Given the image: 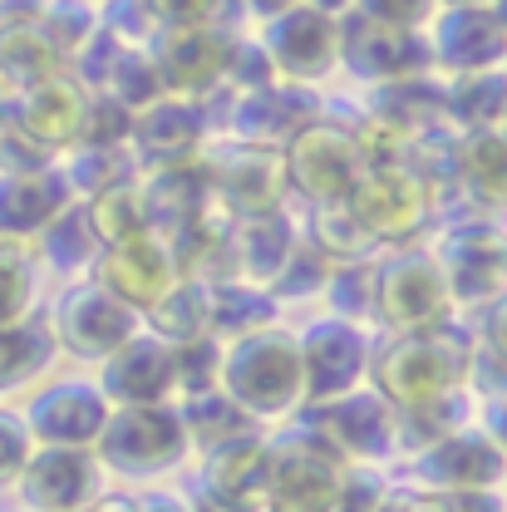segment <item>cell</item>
<instances>
[{
  "instance_id": "6da1fadb",
  "label": "cell",
  "mask_w": 507,
  "mask_h": 512,
  "mask_svg": "<svg viewBox=\"0 0 507 512\" xmlns=\"http://www.w3.org/2000/svg\"><path fill=\"white\" fill-rule=\"evenodd\" d=\"M217 389L247 414V419H276L291 404H301L306 384H301V345L296 335L261 325L237 335L222 350V370H217Z\"/></svg>"
},
{
  "instance_id": "7a4b0ae2",
  "label": "cell",
  "mask_w": 507,
  "mask_h": 512,
  "mask_svg": "<svg viewBox=\"0 0 507 512\" xmlns=\"http://www.w3.org/2000/svg\"><path fill=\"white\" fill-rule=\"evenodd\" d=\"M473 370V355L458 335L448 330H419V335H399L380 360H375V384L380 399L394 409H439L453 399Z\"/></svg>"
},
{
  "instance_id": "3957f363",
  "label": "cell",
  "mask_w": 507,
  "mask_h": 512,
  "mask_svg": "<svg viewBox=\"0 0 507 512\" xmlns=\"http://www.w3.org/2000/svg\"><path fill=\"white\" fill-rule=\"evenodd\" d=\"M281 168H286V183L301 188L311 202H345L355 192V183L370 173L365 143L350 128L316 124V119L286 138Z\"/></svg>"
},
{
  "instance_id": "277c9868",
  "label": "cell",
  "mask_w": 507,
  "mask_h": 512,
  "mask_svg": "<svg viewBox=\"0 0 507 512\" xmlns=\"http://www.w3.org/2000/svg\"><path fill=\"white\" fill-rule=\"evenodd\" d=\"M94 448L114 473L138 478V473L173 468L188 448V434H183L178 409H168V404H124V409H109Z\"/></svg>"
},
{
  "instance_id": "5b68a950",
  "label": "cell",
  "mask_w": 507,
  "mask_h": 512,
  "mask_svg": "<svg viewBox=\"0 0 507 512\" xmlns=\"http://www.w3.org/2000/svg\"><path fill=\"white\" fill-rule=\"evenodd\" d=\"M256 45L266 50L276 79H286V84H320L325 74L340 69V20L320 15L311 5H291V10L266 20Z\"/></svg>"
},
{
  "instance_id": "8992f818",
  "label": "cell",
  "mask_w": 507,
  "mask_h": 512,
  "mask_svg": "<svg viewBox=\"0 0 507 512\" xmlns=\"http://www.w3.org/2000/svg\"><path fill=\"white\" fill-rule=\"evenodd\" d=\"M375 311L404 335L444 330L448 311H453V291L444 281V266L419 252L394 256L375 276Z\"/></svg>"
},
{
  "instance_id": "52a82bcc",
  "label": "cell",
  "mask_w": 507,
  "mask_h": 512,
  "mask_svg": "<svg viewBox=\"0 0 507 512\" xmlns=\"http://www.w3.org/2000/svg\"><path fill=\"white\" fill-rule=\"evenodd\" d=\"M138 311H128L119 296H109L99 281L69 286L55 306V345H64L79 360H109L119 345L138 335Z\"/></svg>"
},
{
  "instance_id": "ba28073f",
  "label": "cell",
  "mask_w": 507,
  "mask_h": 512,
  "mask_svg": "<svg viewBox=\"0 0 507 512\" xmlns=\"http://www.w3.org/2000/svg\"><path fill=\"white\" fill-rule=\"evenodd\" d=\"M340 64L350 74H360L365 84H399L429 69V40L424 30H394L365 15H345L340 20Z\"/></svg>"
},
{
  "instance_id": "9c48e42d",
  "label": "cell",
  "mask_w": 507,
  "mask_h": 512,
  "mask_svg": "<svg viewBox=\"0 0 507 512\" xmlns=\"http://www.w3.org/2000/svg\"><path fill=\"white\" fill-rule=\"evenodd\" d=\"M345 207L375 242H404L429 217V183L409 168H370L345 197Z\"/></svg>"
},
{
  "instance_id": "30bf717a",
  "label": "cell",
  "mask_w": 507,
  "mask_h": 512,
  "mask_svg": "<svg viewBox=\"0 0 507 512\" xmlns=\"http://www.w3.org/2000/svg\"><path fill=\"white\" fill-rule=\"evenodd\" d=\"M232 35H222L217 25H168L153 64L163 74V89L178 99H202L207 89H217L227 79V60H232Z\"/></svg>"
},
{
  "instance_id": "8fae6325",
  "label": "cell",
  "mask_w": 507,
  "mask_h": 512,
  "mask_svg": "<svg viewBox=\"0 0 507 512\" xmlns=\"http://www.w3.org/2000/svg\"><path fill=\"white\" fill-rule=\"evenodd\" d=\"M109 409H114V404L104 399L99 380H60V384H50V389H40V394L30 399V409H20V414H25L35 444L94 448L104 419H109Z\"/></svg>"
},
{
  "instance_id": "7c38bea8",
  "label": "cell",
  "mask_w": 507,
  "mask_h": 512,
  "mask_svg": "<svg viewBox=\"0 0 507 512\" xmlns=\"http://www.w3.org/2000/svg\"><path fill=\"white\" fill-rule=\"evenodd\" d=\"M301 345V394L311 404H330L340 394H350L360 375H365V360H370V345L360 335V325L350 320H320L306 335H296Z\"/></svg>"
},
{
  "instance_id": "4fadbf2b",
  "label": "cell",
  "mask_w": 507,
  "mask_h": 512,
  "mask_svg": "<svg viewBox=\"0 0 507 512\" xmlns=\"http://www.w3.org/2000/svg\"><path fill=\"white\" fill-rule=\"evenodd\" d=\"M94 281L119 296L128 311H148L173 281H178V256L168 252L153 232L119 242V247H99L94 256Z\"/></svg>"
},
{
  "instance_id": "5bb4252c",
  "label": "cell",
  "mask_w": 507,
  "mask_h": 512,
  "mask_svg": "<svg viewBox=\"0 0 507 512\" xmlns=\"http://www.w3.org/2000/svg\"><path fill=\"white\" fill-rule=\"evenodd\" d=\"M20 493L35 512H84L99 498V463L89 448H50L35 444Z\"/></svg>"
},
{
  "instance_id": "9a60e30c",
  "label": "cell",
  "mask_w": 507,
  "mask_h": 512,
  "mask_svg": "<svg viewBox=\"0 0 507 512\" xmlns=\"http://www.w3.org/2000/svg\"><path fill=\"white\" fill-rule=\"evenodd\" d=\"M429 60L444 64L448 74H483V69H503L507 60V35L493 20V10H439L429 25Z\"/></svg>"
},
{
  "instance_id": "2e32d148",
  "label": "cell",
  "mask_w": 507,
  "mask_h": 512,
  "mask_svg": "<svg viewBox=\"0 0 507 512\" xmlns=\"http://www.w3.org/2000/svg\"><path fill=\"white\" fill-rule=\"evenodd\" d=\"M84 114H89V94L74 74H55L25 94H15V114H10V128L20 138H30L35 148L55 153V148H69L79 143L84 133Z\"/></svg>"
},
{
  "instance_id": "e0dca14e",
  "label": "cell",
  "mask_w": 507,
  "mask_h": 512,
  "mask_svg": "<svg viewBox=\"0 0 507 512\" xmlns=\"http://www.w3.org/2000/svg\"><path fill=\"white\" fill-rule=\"evenodd\" d=\"M340 458L325 444H301L276 453L271 463V488L266 508L271 512H335L340 498Z\"/></svg>"
},
{
  "instance_id": "ac0fdd59",
  "label": "cell",
  "mask_w": 507,
  "mask_h": 512,
  "mask_svg": "<svg viewBox=\"0 0 507 512\" xmlns=\"http://www.w3.org/2000/svg\"><path fill=\"white\" fill-rule=\"evenodd\" d=\"M104 399L114 409L124 404H163L173 394V345L153 340V335H133L104 360Z\"/></svg>"
},
{
  "instance_id": "d6986e66",
  "label": "cell",
  "mask_w": 507,
  "mask_h": 512,
  "mask_svg": "<svg viewBox=\"0 0 507 512\" xmlns=\"http://www.w3.org/2000/svg\"><path fill=\"white\" fill-rule=\"evenodd\" d=\"M419 468L448 493H493L507 473V453H498V444L488 434H473V429L458 434L453 429V434H439L429 444Z\"/></svg>"
},
{
  "instance_id": "ffe728a7",
  "label": "cell",
  "mask_w": 507,
  "mask_h": 512,
  "mask_svg": "<svg viewBox=\"0 0 507 512\" xmlns=\"http://www.w3.org/2000/svg\"><path fill=\"white\" fill-rule=\"evenodd\" d=\"M439 266L453 301H488L507 281V237L493 227H463L448 237Z\"/></svg>"
},
{
  "instance_id": "44dd1931",
  "label": "cell",
  "mask_w": 507,
  "mask_h": 512,
  "mask_svg": "<svg viewBox=\"0 0 507 512\" xmlns=\"http://www.w3.org/2000/svg\"><path fill=\"white\" fill-rule=\"evenodd\" d=\"M128 143L138 148V158H148L153 168H173V163H188L202 143V114L192 99L178 94H163L158 104L138 109L133 128H128Z\"/></svg>"
},
{
  "instance_id": "7402d4cb",
  "label": "cell",
  "mask_w": 507,
  "mask_h": 512,
  "mask_svg": "<svg viewBox=\"0 0 507 512\" xmlns=\"http://www.w3.org/2000/svg\"><path fill=\"white\" fill-rule=\"evenodd\" d=\"M69 202V183L60 168H40V173H5L0 178V242H20L45 232Z\"/></svg>"
},
{
  "instance_id": "603a6c76",
  "label": "cell",
  "mask_w": 507,
  "mask_h": 512,
  "mask_svg": "<svg viewBox=\"0 0 507 512\" xmlns=\"http://www.w3.org/2000/svg\"><path fill=\"white\" fill-rule=\"evenodd\" d=\"M271 463H276V448H266L261 439H232V444H217L207 458V488L222 498V508L232 512H252L266 503V488H271Z\"/></svg>"
},
{
  "instance_id": "cb8c5ba5",
  "label": "cell",
  "mask_w": 507,
  "mask_h": 512,
  "mask_svg": "<svg viewBox=\"0 0 507 512\" xmlns=\"http://www.w3.org/2000/svg\"><path fill=\"white\" fill-rule=\"evenodd\" d=\"M325 439L330 453H350V458H380L389 439H394V419H389V404L380 394H365V389H350L340 399L325 404Z\"/></svg>"
},
{
  "instance_id": "d4e9b609",
  "label": "cell",
  "mask_w": 507,
  "mask_h": 512,
  "mask_svg": "<svg viewBox=\"0 0 507 512\" xmlns=\"http://www.w3.org/2000/svg\"><path fill=\"white\" fill-rule=\"evenodd\" d=\"M207 178H217V188L227 192V202L247 217H261V212H276V197L286 188V168L276 153H266L261 143H242L232 148L227 158H217L207 168Z\"/></svg>"
},
{
  "instance_id": "484cf974",
  "label": "cell",
  "mask_w": 507,
  "mask_h": 512,
  "mask_svg": "<svg viewBox=\"0 0 507 512\" xmlns=\"http://www.w3.org/2000/svg\"><path fill=\"white\" fill-rule=\"evenodd\" d=\"M237 124H242V138L247 143H261V138H291L296 128L311 124V94L301 84H266V89H252L237 99Z\"/></svg>"
},
{
  "instance_id": "4316f807",
  "label": "cell",
  "mask_w": 507,
  "mask_h": 512,
  "mask_svg": "<svg viewBox=\"0 0 507 512\" xmlns=\"http://www.w3.org/2000/svg\"><path fill=\"white\" fill-rule=\"evenodd\" d=\"M55 74H64V55L40 25H0V84L10 94H25Z\"/></svg>"
},
{
  "instance_id": "83f0119b",
  "label": "cell",
  "mask_w": 507,
  "mask_h": 512,
  "mask_svg": "<svg viewBox=\"0 0 507 512\" xmlns=\"http://www.w3.org/2000/svg\"><path fill=\"white\" fill-rule=\"evenodd\" d=\"M296 256V242H291V227L281 212H261V217H247L242 227V242H237V266L252 276L247 286H271L286 261Z\"/></svg>"
},
{
  "instance_id": "f1b7e54d",
  "label": "cell",
  "mask_w": 507,
  "mask_h": 512,
  "mask_svg": "<svg viewBox=\"0 0 507 512\" xmlns=\"http://www.w3.org/2000/svg\"><path fill=\"white\" fill-rule=\"evenodd\" d=\"M458 173L483 202L507 207V128H473L458 143Z\"/></svg>"
},
{
  "instance_id": "f546056e",
  "label": "cell",
  "mask_w": 507,
  "mask_h": 512,
  "mask_svg": "<svg viewBox=\"0 0 507 512\" xmlns=\"http://www.w3.org/2000/svg\"><path fill=\"white\" fill-rule=\"evenodd\" d=\"M444 114H453L468 128H498L507 114V74L503 69H483V74H458L444 89Z\"/></svg>"
},
{
  "instance_id": "4dcf8cb0",
  "label": "cell",
  "mask_w": 507,
  "mask_h": 512,
  "mask_svg": "<svg viewBox=\"0 0 507 512\" xmlns=\"http://www.w3.org/2000/svg\"><path fill=\"white\" fill-rule=\"evenodd\" d=\"M55 355V330L40 325V320H15V325H0V394L5 389H20L25 380H35Z\"/></svg>"
},
{
  "instance_id": "1f68e13d",
  "label": "cell",
  "mask_w": 507,
  "mask_h": 512,
  "mask_svg": "<svg viewBox=\"0 0 507 512\" xmlns=\"http://www.w3.org/2000/svg\"><path fill=\"white\" fill-rule=\"evenodd\" d=\"M89 232L99 247H119V242H133L148 232V202H143V188H128V183H114V188L94 192L89 197Z\"/></svg>"
},
{
  "instance_id": "d6a6232c",
  "label": "cell",
  "mask_w": 507,
  "mask_h": 512,
  "mask_svg": "<svg viewBox=\"0 0 507 512\" xmlns=\"http://www.w3.org/2000/svg\"><path fill=\"white\" fill-rule=\"evenodd\" d=\"M148 316H153V340H163V345L202 340V335H207V286L178 276V281L148 306Z\"/></svg>"
},
{
  "instance_id": "836d02e7",
  "label": "cell",
  "mask_w": 507,
  "mask_h": 512,
  "mask_svg": "<svg viewBox=\"0 0 507 512\" xmlns=\"http://www.w3.org/2000/svg\"><path fill=\"white\" fill-rule=\"evenodd\" d=\"M178 419H183V434L197 439V444H232V439H242L247 429H252V419L222 394V389H207V394H188L183 399V409H178Z\"/></svg>"
},
{
  "instance_id": "e575fe53",
  "label": "cell",
  "mask_w": 507,
  "mask_h": 512,
  "mask_svg": "<svg viewBox=\"0 0 507 512\" xmlns=\"http://www.w3.org/2000/svg\"><path fill=\"white\" fill-rule=\"evenodd\" d=\"M261 325H271V301L261 296V286H247V281L207 286V330H227L237 340Z\"/></svg>"
},
{
  "instance_id": "d590c367",
  "label": "cell",
  "mask_w": 507,
  "mask_h": 512,
  "mask_svg": "<svg viewBox=\"0 0 507 512\" xmlns=\"http://www.w3.org/2000/svg\"><path fill=\"white\" fill-rule=\"evenodd\" d=\"M104 94H109V99H119L128 114H138V109L158 104L168 89H163V74H158V64H153V50H143V45H124V50H119V60H114V69H109V79H104Z\"/></svg>"
},
{
  "instance_id": "8d00e7d4",
  "label": "cell",
  "mask_w": 507,
  "mask_h": 512,
  "mask_svg": "<svg viewBox=\"0 0 507 512\" xmlns=\"http://www.w3.org/2000/svg\"><path fill=\"white\" fill-rule=\"evenodd\" d=\"M311 242H316V252L340 256V261H360L375 247V237L355 222V212L345 202H320L316 222H311Z\"/></svg>"
},
{
  "instance_id": "74e56055",
  "label": "cell",
  "mask_w": 507,
  "mask_h": 512,
  "mask_svg": "<svg viewBox=\"0 0 507 512\" xmlns=\"http://www.w3.org/2000/svg\"><path fill=\"white\" fill-rule=\"evenodd\" d=\"M40 30L50 35V45L60 50L64 60H74L84 50V40L99 30V5L94 0H45Z\"/></svg>"
},
{
  "instance_id": "f35d334b",
  "label": "cell",
  "mask_w": 507,
  "mask_h": 512,
  "mask_svg": "<svg viewBox=\"0 0 507 512\" xmlns=\"http://www.w3.org/2000/svg\"><path fill=\"white\" fill-rule=\"evenodd\" d=\"M35 306V271L15 242H0V325L30 316Z\"/></svg>"
},
{
  "instance_id": "ab89813d",
  "label": "cell",
  "mask_w": 507,
  "mask_h": 512,
  "mask_svg": "<svg viewBox=\"0 0 507 512\" xmlns=\"http://www.w3.org/2000/svg\"><path fill=\"white\" fill-rule=\"evenodd\" d=\"M30 453H35V434H30L25 414L10 409V404H0V488L20 483Z\"/></svg>"
},
{
  "instance_id": "60d3db41",
  "label": "cell",
  "mask_w": 507,
  "mask_h": 512,
  "mask_svg": "<svg viewBox=\"0 0 507 512\" xmlns=\"http://www.w3.org/2000/svg\"><path fill=\"white\" fill-rule=\"evenodd\" d=\"M128 128H133V114H128L119 99L99 94V99H89L79 143H84V148H119V143H128Z\"/></svg>"
},
{
  "instance_id": "b9f144b4",
  "label": "cell",
  "mask_w": 507,
  "mask_h": 512,
  "mask_svg": "<svg viewBox=\"0 0 507 512\" xmlns=\"http://www.w3.org/2000/svg\"><path fill=\"white\" fill-rule=\"evenodd\" d=\"M99 30H109L119 45H143L153 30V10H148V0H104Z\"/></svg>"
},
{
  "instance_id": "7bdbcfd3",
  "label": "cell",
  "mask_w": 507,
  "mask_h": 512,
  "mask_svg": "<svg viewBox=\"0 0 507 512\" xmlns=\"http://www.w3.org/2000/svg\"><path fill=\"white\" fill-rule=\"evenodd\" d=\"M330 301H335V320H355L365 316V311H375V276L370 271H360V266H350V271H335L330 276Z\"/></svg>"
},
{
  "instance_id": "ee69618b",
  "label": "cell",
  "mask_w": 507,
  "mask_h": 512,
  "mask_svg": "<svg viewBox=\"0 0 507 512\" xmlns=\"http://www.w3.org/2000/svg\"><path fill=\"white\" fill-rule=\"evenodd\" d=\"M355 15L394 25V30H424L439 15V0H355Z\"/></svg>"
},
{
  "instance_id": "f6af8a7d",
  "label": "cell",
  "mask_w": 507,
  "mask_h": 512,
  "mask_svg": "<svg viewBox=\"0 0 507 512\" xmlns=\"http://www.w3.org/2000/svg\"><path fill=\"white\" fill-rule=\"evenodd\" d=\"M384 483L370 478V473H345L340 478V498H335V512H380L384 508Z\"/></svg>"
},
{
  "instance_id": "bcb514c9",
  "label": "cell",
  "mask_w": 507,
  "mask_h": 512,
  "mask_svg": "<svg viewBox=\"0 0 507 512\" xmlns=\"http://www.w3.org/2000/svg\"><path fill=\"white\" fill-rule=\"evenodd\" d=\"M148 10H153V20H163V30L168 25H212L222 15V0H148Z\"/></svg>"
},
{
  "instance_id": "7dc6e473",
  "label": "cell",
  "mask_w": 507,
  "mask_h": 512,
  "mask_svg": "<svg viewBox=\"0 0 507 512\" xmlns=\"http://www.w3.org/2000/svg\"><path fill=\"white\" fill-rule=\"evenodd\" d=\"M380 512H448L444 498H429V493H389Z\"/></svg>"
},
{
  "instance_id": "c3c4849f",
  "label": "cell",
  "mask_w": 507,
  "mask_h": 512,
  "mask_svg": "<svg viewBox=\"0 0 507 512\" xmlns=\"http://www.w3.org/2000/svg\"><path fill=\"white\" fill-rule=\"evenodd\" d=\"M448 512H503L498 493H448L444 498Z\"/></svg>"
},
{
  "instance_id": "681fc988",
  "label": "cell",
  "mask_w": 507,
  "mask_h": 512,
  "mask_svg": "<svg viewBox=\"0 0 507 512\" xmlns=\"http://www.w3.org/2000/svg\"><path fill=\"white\" fill-rule=\"evenodd\" d=\"M488 439L498 444V453H507V394H493L488 404Z\"/></svg>"
},
{
  "instance_id": "f907efd6",
  "label": "cell",
  "mask_w": 507,
  "mask_h": 512,
  "mask_svg": "<svg viewBox=\"0 0 507 512\" xmlns=\"http://www.w3.org/2000/svg\"><path fill=\"white\" fill-rule=\"evenodd\" d=\"M84 512H138V498H128V493H99Z\"/></svg>"
},
{
  "instance_id": "816d5d0a",
  "label": "cell",
  "mask_w": 507,
  "mask_h": 512,
  "mask_svg": "<svg viewBox=\"0 0 507 512\" xmlns=\"http://www.w3.org/2000/svg\"><path fill=\"white\" fill-rule=\"evenodd\" d=\"M296 5H311V10L330 15V20H345V15L355 10V0H296Z\"/></svg>"
},
{
  "instance_id": "f5cc1de1",
  "label": "cell",
  "mask_w": 507,
  "mask_h": 512,
  "mask_svg": "<svg viewBox=\"0 0 507 512\" xmlns=\"http://www.w3.org/2000/svg\"><path fill=\"white\" fill-rule=\"evenodd\" d=\"M138 512H188V503H178V498H168V493H153V498H143Z\"/></svg>"
},
{
  "instance_id": "db71d44e",
  "label": "cell",
  "mask_w": 507,
  "mask_h": 512,
  "mask_svg": "<svg viewBox=\"0 0 507 512\" xmlns=\"http://www.w3.org/2000/svg\"><path fill=\"white\" fill-rule=\"evenodd\" d=\"M296 0H252V10L261 15V20H271V15H281V10H291Z\"/></svg>"
},
{
  "instance_id": "11a10c76",
  "label": "cell",
  "mask_w": 507,
  "mask_h": 512,
  "mask_svg": "<svg viewBox=\"0 0 507 512\" xmlns=\"http://www.w3.org/2000/svg\"><path fill=\"white\" fill-rule=\"evenodd\" d=\"M10 114H15V94H10V89L0 84V133L10 128Z\"/></svg>"
},
{
  "instance_id": "9f6ffc18",
  "label": "cell",
  "mask_w": 507,
  "mask_h": 512,
  "mask_svg": "<svg viewBox=\"0 0 507 512\" xmlns=\"http://www.w3.org/2000/svg\"><path fill=\"white\" fill-rule=\"evenodd\" d=\"M493 0H439V10H483Z\"/></svg>"
},
{
  "instance_id": "6f0895ef",
  "label": "cell",
  "mask_w": 507,
  "mask_h": 512,
  "mask_svg": "<svg viewBox=\"0 0 507 512\" xmlns=\"http://www.w3.org/2000/svg\"><path fill=\"white\" fill-rule=\"evenodd\" d=\"M493 345L503 350V360H507V311H503V320H493Z\"/></svg>"
},
{
  "instance_id": "680465c9",
  "label": "cell",
  "mask_w": 507,
  "mask_h": 512,
  "mask_svg": "<svg viewBox=\"0 0 507 512\" xmlns=\"http://www.w3.org/2000/svg\"><path fill=\"white\" fill-rule=\"evenodd\" d=\"M488 10H493V20H498V25H503V35H507V0H493V5H488Z\"/></svg>"
},
{
  "instance_id": "91938a15",
  "label": "cell",
  "mask_w": 507,
  "mask_h": 512,
  "mask_svg": "<svg viewBox=\"0 0 507 512\" xmlns=\"http://www.w3.org/2000/svg\"><path fill=\"white\" fill-rule=\"evenodd\" d=\"M503 74H507V60H503Z\"/></svg>"
},
{
  "instance_id": "94428289",
  "label": "cell",
  "mask_w": 507,
  "mask_h": 512,
  "mask_svg": "<svg viewBox=\"0 0 507 512\" xmlns=\"http://www.w3.org/2000/svg\"><path fill=\"white\" fill-rule=\"evenodd\" d=\"M503 119H507V114H503Z\"/></svg>"
}]
</instances>
